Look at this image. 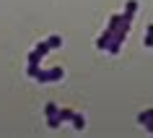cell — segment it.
Returning <instances> with one entry per match:
<instances>
[{
  "label": "cell",
  "mask_w": 153,
  "mask_h": 138,
  "mask_svg": "<svg viewBox=\"0 0 153 138\" xmlns=\"http://www.w3.org/2000/svg\"><path fill=\"white\" fill-rule=\"evenodd\" d=\"M62 76H65L62 68H52V70H36V76H34V78H36L39 83H52V81H60Z\"/></svg>",
  "instance_id": "6da1fadb"
},
{
  "label": "cell",
  "mask_w": 153,
  "mask_h": 138,
  "mask_svg": "<svg viewBox=\"0 0 153 138\" xmlns=\"http://www.w3.org/2000/svg\"><path fill=\"white\" fill-rule=\"evenodd\" d=\"M137 122L140 125H148V122H153V110H145V112L137 115Z\"/></svg>",
  "instance_id": "7a4b0ae2"
},
{
  "label": "cell",
  "mask_w": 153,
  "mask_h": 138,
  "mask_svg": "<svg viewBox=\"0 0 153 138\" xmlns=\"http://www.w3.org/2000/svg\"><path fill=\"white\" fill-rule=\"evenodd\" d=\"M143 44H145V47H153V24L145 29V34H143Z\"/></svg>",
  "instance_id": "3957f363"
},
{
  "label": "cell",
  "mask_w": 153,
  "mask_h": 138,
  "mask_svg": "<svg viewBox=\"0 0 153 138\" xmlns=\"http://www.w3.org/2000/svg\"><path fill=\"white\" fill-rule=\"evenodd\" d=\"M57 115H60V122H70L73 117H75V112H73V110H60Z\"/></svg>",
  "instance_id": "277c9868"
},
{
  "label": "cell",
  "mask_w": 153,
  "mask_h": 138,
  "mask_svg": "<svg viewBox=\"0 0 153 138\" xmlns=\"http://www.w3.org/2000/svg\"><path fill=\"white\" fill-rule=\"evenodd\" d=\"M73 128L83 130V128H86V117H83V115H75V117H73Z\"/></svg>",
  "instance_id": "5b68a950"
},
{
  "label": "cell",
  "mask_w": 153,
  "mask_h": 138,
  "mask_svg": "<svg viewBox=\"0 0 153 138\" xmlns=\"http://www.w3.org/2000/svg\"><path fill=\"white\" fill-rule=\"evenodd\" d=\"M57 112H60V110H57V104H55V102H49V104L44 107V115H47V117H52V115H57Z\"/></svg>",
  "instance_id": "8992f818"
},
{
  "label": "cell",
  "mask_w": 153,
  "mask_h": 138,
  "mask_svg": "<svg viewBox=\"0 0 153 138\" xmlns=\"http://www.w3.org/2000/svg\"><path fill=\"white\" fill-rule=\"evenodd\" d=\"M47 44H49V47H62V39L55 34V37H49V39H47Z\"/></svg>",
  "instance_id": "52a82bcc"
},
{
  "label": "cell",
  "mask_w": 153,
  "mask_h": 138,
  "mask_svg": "<svg viewBox=\"0 0 153 138\" xmlns=\"http://www.w3.org/2000/svg\"><path fill=\"white\" fill-rule=\"evenodd\" d=\"M135 10H137V3H135V0H130V3H127V13H125V16L132 18V13H135Z\"/></svg>",
  "instance_id": "ba28073f"
},
{
  "label": "cell",
  "mask_w": 153,
  "mask_h": 138,
  "mask_svg": "<svg viewBox=\"0 0 153 138\" xmlns=\"http://www.w3.org/2000/svg\"><path fill=\"white\" fill-rule=\"evenodd\" d=\"M143 128H145V130H151V133H153V122H148V125H143Z\"/></svg>",
  "instance_id": "9c48e42d"
}]
</instances>
